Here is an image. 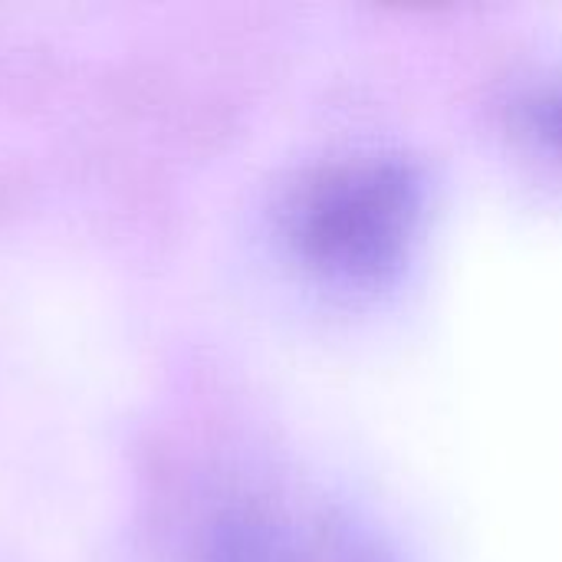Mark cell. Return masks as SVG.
Masks as SVG:
<instances>
[{
	"label": "cell",
	"mask_w": 562,
	"mask_h": 562,
	"mask_svg": "<svg viewBox=\"0 0 562 562\" xmlns=\"http://www.w3.org/2000/svg\"><path fill=\"white\" fill-rule=\"evenodd\" d=\"M553 125H557V132H562V105H557V112H553Z\"/></svg>",
	"instance_id": "3957f363"
},
{
	"label": "cell",
	"mask_w": 562,
	"mask_h": 562,
	"mask_svg": "<svg viewBox=\"0 0 562 562\" xmlns=\"http://www.w3.org/2000/svg\"><path fill=\"white\" fill-rule=\"evenodd\" d=\"M204 562H310L286 524L260 510H237L211 527Z\"/></svg>",
	"instance_id": "7a4b0ae2"
},
{
	"label": "cell",
	"mask_w": 562,
	"mask_h": 562,
	"mask_svg": "<svg viewBox=\"0 0 562 562\" xmlns=\"http://www.w3.org/2000/svg\"><path fill=\"white\" fill-rule=\"evenodd\" d=\"M418 217V181L398 161H356L323 175L293 211V237L310 263L342 280L392 270Z\"/></svg>",
	"instance_id": "6da1fadb"
}]
</instances>
